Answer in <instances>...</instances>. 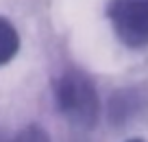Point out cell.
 I'll return each instance as SVG.
<instances>
[{"label": "cell", "mask_w": 148, "mask_h": 142, "mask_svg": "<svg viewBox=\"0 0 148 142\" xmlns=\"http://www.w3.org/2000/svg\"><path fill=\"white\" fill-rule=\"evenodd\" d=\"M57 112L74 127L92 129L100 118V98L94 81L83 70L70 68L55 79L52 85Z\"/></svg>", "instance_id": "1"}, {"label": "cell", "mask_w": 148, "mask_h": 142, "mask_svg": "<svg viewBox=\"0 0 148 142\" xmlns=\"http://www.w3.org/2000/svg\"><path fill=\"white\" fill-rule=\"evenodd\" d=\"M107 20L124 46H148V0H109Z\"/></svg>", "instance_id": "2"}, {"label": "cell", "mask_w": 148, "mask_h": 142, "mask_svg": "<svg viewBox=\"0 0 148 142\" xmlns=\"http://www.w3.org/2000/svg\"><path fill=\"white\" fill-rule=\"evenodd\" d=\"M148 109V90L144 85L118 87L107 103V118L113 127H124Z\"/></svg>", "instance_id": "3"}, {"label": "cell", "mask_w": 148, "mask_h": 142, "mask_svg": "<svg viewBox=\"0 0 148 142\" xmlns=\"http://www.w3.org/2000/svg\"><path fill=\"white\" fill-rule=\"evenodd\" d=\"M20 51V33L9 18L0 15V66L9 64Z\"/></svg>", "instance_id": "4"}, {"label": "cell", "mask_w": 148, "mask_h": 142, "mask_svg": "<svg viewBox=\"0 0 148 142\" xmlns=\"http://www.w3.org/2000/svg\"><path fill=\"white\" fill-rule=\"evenodd\" d=\"M11 142H50V136L39 125H26L24 129L15 133Z\"/></svg>", "instance_id": "5"}, {"label": "cell", "mask_w": 148, "mask_h": 142, "mask_svg": "<svg viewBox=\"0 0 148 142\" xmlns=\"http://www.w3.org/2000/svg\"><path fill=\"white\" fill-rule=\"evenodd\" d=\"M126 142H146V140H142V138H131V140H126Z\"/></svg>", "instance_id": "6"}, {"label": "cell", "mask_w": 148, "mask_h": 142, "mask_svg": "<svg viewBox=\"0 0 148 142\" xmlns=\"http://www.w3.org/2000/svg\"><path fill=\"white\" fill-rule=\"evenodd\" d=\"M0 142H5V136H2V133H0Z\"/></svg>", "instance_id": "7"}]
</instances>
